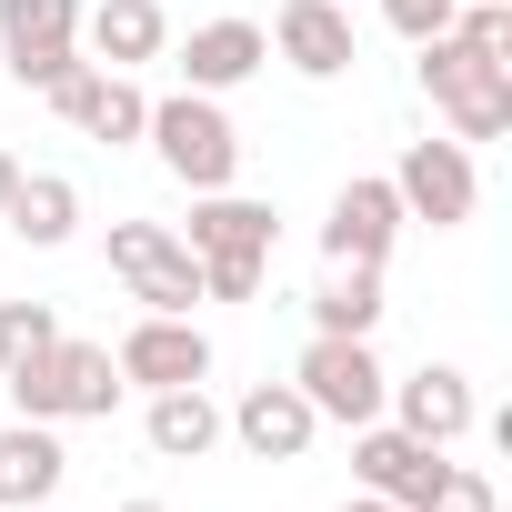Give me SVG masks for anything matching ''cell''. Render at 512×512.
Wrapping results in <instances>:
<instances>
[{"mask_svg":"<svg viewBox=\"0 0 512 512\" xmlns=\"http://www.w3.org/2000/svg\"><path fill=\"white\" fill-rule=\"evenodd\" d=\"M412 51H422V91L452 121V141H502L512 131V61H482L462 31H432Z\"/></svg>","mask_w":512,"mask_h":512,"instance_id":"obj_1","label":"cell"},{"mask_svg":"<svg viewBox=\"0 0 512 512\" xmlns=\"http://www.w3.org/2000/svg\"><path fill=\"white\" fill-rule=\"evenodd\" d=\"M11 402H21V422H101L121 402V362L101 342H51V352L11 362Z\"/></svg>","mask_w":512,"mask_h":512,"instance_id":"obj_2","label":"cell"},{"mask_svg":"<svg viewBox=\"0 0 512 512\" xmlns=\"http://www.w3.org/2000/svg\"><path fill=\"white\" fill-rule=\"evenodd\" d=\"M141 141L161 151V171H171L181 191H231V171H241V131L221 121L211 91H171V101H151Z\"/></svg>","mask_w":512,"mask_h":512,"instance_id":"obj_3","label":"cell"},{"mask_svg":"<svg viewBox=\"0 0 512 512\" xmlns=\"http://www.w3.org/2000/svg\"><path fill=\"white\" fill-rule=\"evenodd\" d=\"M302 402L322 412V422H342V432H362V422H382V362H372V342L362 332H312V352H302Z\"/></svg>","mask_w":512,"mask_h":512,"instance_id":"obj_4","label":"cell"},{"mask_svg":"<svg viewBox=\"0 0 512 512\" xmlns=\"http://www.w3.org/2000/svg\"><path fill=\"white\" fill-rule=\"evenodd\" d=\"M111 272H121L131 302H151V312H191V302H201V262H191V241L161 231V221H111Z\"/></svg>","mask_w":512,"mask_h":512,"instance_id":"obj_5","label":"cell"},{"mask_svg":"<svg viewBox=\"0 0 512 512\" xmlns=\"http://www.w3.org/2000/svg\"><path fill=\"white\" fill-rule=\"evenodd\" d=\"M81 0H0V61H11L21 91H51L81 51Z\"/></svg>","mask_w":512,"mask_h":512,"instance_id":"obj_6","label":"cell"},{"mask_svg":"<svg viewBox=\"0 0 512 512\" xmlns=\"http://www.w3.org/2000/svg\"><path fill=\"white\" fill-rule=\"evenodd\" d=\"M472 141H412L402 151V171H392V201H402V221H432V231H452V221H472Z\"/></svg>","mask_w":512,"mask_h":512,"instance_id":"obj_7","label":"cell"},{"mask_svg":"<svg viewBox=\"0 0 512 512\" xmlns=\"http://www.w3.org/2000/svg\"><path fill=\"white\" fill-rule=\"evenodd\" d=\"M121 382H141V392H181V382H201L211 372V342H201V322L191 312H151V322H131L121 332Z\"/></svg>","mask_w":512,"mask_h":512,"instance_id":"obj_8","label":"cell"},{"mask_svg":"<svg viewBox=\"0 0 512 512\" xmlns=\"http://www.w3.org/2000/svg\"><path fill=\"white\" fill-rule=\"evenodd\" d=\"M262 41H272L302 81H342V71L362 61V41H352V11H342V0H282Z\"/></svg>","mask_w":512,"mask_h":512,"instance_id":"obj_9","label":"cell"},{"mask_svg":"<svg viewBox=\"0 0 512 512\" xmlns=\"http://www.w3.org/2000/svg\"><path fill=\"white\" fill-rule=\"evenodd\" d=\"M51 111L71 131H91V141H141V121H151V101L131 91V71H101V61H71L51 81Z\"/></svg>","mask_w":512,"mask_h":512,"instance_id":"obj_10","label":"cell"},{"mask_svg":"<svg viewBox=\"0 0 512 512\" xmlns=\"http://www.w3.org/2000/svg\"><path fill=\"white\" fill-rule=\"evenodd\" d=\"M221 432H241V452L251 462H302L312 452V432H322V412L302 402V382H251L241 402H231V422Z\"/></svg>","mask_w":512,"mask_h":512,"instance_id":"obj_11","label":"cell"},{"mask_svg":"<svg viewBox=\"0 0 512 512\" xmlns=\"http://www.w3.org/2000/svg\"><path fill=\"white\" fill-rule=\"evenodd\" d=\"M392 231H402V201H392V171H362L332 191V221H322V251L332 262H392Z\"/></svg>","mask_w":512,"mask_h":512,"instance_id":"obj_12","label":"cell"},{"mask_svg":"<svg viewBox=\"0 0 512 512\" xmlns=\"http://www.w3.org/2000/svg\"><path fill=\"white\" fill-rule=\"evenodd\" d=\"M352 472H362V492H382V502L422 512V492L442 482V442H412L402 422H362V442H352Z\"/></svg>","mask_w":512,"mask_h":512,"instance_id":"obj_13","label":"cell"},{"mask_svg":"<svg viewBox=\"0 0 512 512\" xmlns=\"http://www.w3.org/2000/svg\"><path fill=\"white\" fill-rule=\"evenodd\" d=\"M191 262H272V201L191 191Z\"/></svg>","mask_w":512,"mask_h":512,"instance_id":"obj_14","label":"cell"},{"mask_svg":"<svg viewBox=\"0 0 512 512\" xmlns=\"http://www.w3.org/2000/svg\"><path fill=\"white\" fill-rule=\"evenodd\" d=\"M272 61V41H262V21H201L191 41H181V91H241L251 71Z\"/></svg>","mask_w":512,"mask_h":512,"instance_id":"obj_15","label":"cell"},{"mask_svg":"<svg viewBox=\"0 0 512 512\" xmlns=\"http://www.w3.org/2000/svg\"><path fill=\"white\" fill-rule=\"evenodd\" d=\"M382 402L402 412V432H412V442H462V432H472V382H462L452 362H422V372H412V382H392Z\"/></svg>","mask_w":512,"mask_h":512,"instance_id":"obj_16","label":"cell"},{"mask_svg":"<svg viewBox=\"0 0 512 512\" xmlns=\"http://www.w3.org/2000/svg\"><path fill=\"white\" fill-rule=\"evenodd\" d=\"M71 472V452L51 442V422H11L0 432V512H21V502H51Z\"/></svg>","mask_w":512,"mask_h":512,"instance_id":"obj_17","label":"cell"},{"mask_svg":"<svg viewBox=\"0 0 512 512\" xmlns=\"http://www.w3.org/2000/svg\"><path fill=\"white\" fill-rule=\"evenodd\" d=\"M81 31H91L101 71H131V61H161V41H171V21H161V0H101V11H91Z\"/></svg>","mask_w":512,"mask_h":512,"instance_id":"obj_18","label":"cell"},{"mask_svg":"<svg viewBox=\"0 0 512 512\" xmlns=\"http://www.w3.org/2000/svg\"><path fill=\"white\" fill-rule=\"evenodd\" d=\"M0 221H11L31 251H61V241L81 231V191H71L61 171H21V191H11V211H0Z\"/></svg>","mask_w":512,"mask_h":512,"instance_id":"obj_19","label":"cell"},{"mask_svg":"<svg viewBox=\"0 0 512 512\" xmlns=\"http://www.w3.org/2000/svg\"><path fill=\"white\" fill-rule=\"evenodd\" d=\"M141 432H151L161 462H201V452L221 442V412H211L201 382H181V392H151V422H141Z\"/></svg>","mask_w":512,"mask_h":512,"instance_id":"obj_20","label":"cell"},{"mask_svg":"<svg viewBox=\"0 0 512 512\" xmlns=\"http://www.w3.org/2000/svg\"><path fill=\"white\" fill-rule=\"evenodd\" d=\"M372 322H382V272L372 262H332V282L312 292V332H362L372 342Z\"/></svg>","mask_w":512,"mask_h":512,"instance_id":"obj_21","label":"cell"},{"mask_svg":"<svg viewBox=\"0 0 512 512\" xmlns=\"http://www.w3.org/2000/svg\"><path fill=\"white\" fill-rule=\"evenodd\" d=\"M51 342H61V312L51 302H0V372L31 362V352H51Z\"/></svg>","mask_w":512,"mask_h":512,"instance_id":"obj_22","label":"cell"},{"mask_svg":"<svg viewBox=\"0 0 512 512\" xmlns=\"http://www.w3.org/2000/svg\"><path fill=\"white\" fill-rule=\"evenodd\" d=\"M452 31H462L482 61H512V0H462V11H452Z\"/></svg>","mask_w":512,"mask_h":512,"instance_id":"obj_23","label":"cell"},{"mask_svg":"<svg viewBox=\"0 0 512 512\" xmlns=\"http://www.w3.org/2000/svg\"><path fill=\"white\" fill-rule=\"evenodd\" d=\"M422 512H502V492H492L482 472H462V462H442V482L422 492Z\"/></svg>","mask_w":512,"mask_h":512,"instance_id":"obj_24","label":"cell"},{"mask_svg":"<svg viewBox=\"0 0 512 512\" xmlns=\"http://www.w3.org/2000/svg\"><path fill=\"white\" fill-rule=\"evenodd\" d=\"M452 11H462V0H382V21H392L402 41H432V31H452Z\"/></svg>","mask_w":512,"mask_h":512,"instance_id":"obj_25","label":"cell"},{"mask_svg":"<svg viewBox=\"0 0 512 512\" xmlns=\"http://www.w3.org/2000/svg\"><path fill=\"white\" fill-rule=\"evenodd\" d=\"M11 191H21V161H11V151H0V211H11Z\"/></svg>","mask_w":512,"mask_h":512,"instance_id":"obj_26","label":"cell"},{"mask_svg":"<svg viewBox=\"0 0 512 512\" xmlns=\"http://www.w3.org/2000/svg\"><path fill=\"white\" fill-rule=\"evenodd\" d=\"M342 512H402V502H382V492H352V502H342Z\"/></svg>","mask_w":512,"mask_h":512,"instance_id":"obj_27","label":"cell"},{"mask_svg":"<svg viewBox=\"0 0 512 512\" xmlns=\"http://www.w3.org/2000/svg\"><path fill=\"white\" fill-rule=\"evenodd\" d=\"M121 512H161V502H121Z\"/></svg>","mask_w":512,"mask_h":512,"instance_id":"obj_28","label":"cell"},{"mask_svg":"<svg viewBox=\"0 0 512 512\" xmlns=\"http://www.w3.org/2000/svg\"><path fill=\"white\" fill-rule=\"evenodd\" d=\"M21 512H51V502H21Z\"/></svg>","mask_w":512,"mask_h":512,"instance_id":"obj_29","label":"cell"}]
</instances>
